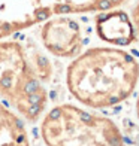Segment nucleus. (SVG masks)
<instances>
[{
    "label": "nucleus",
    "mask_w": 139,
    "mask_h": 146,
    "mask_svg": "<svg viewBox=\"0 0 139 146\" xmlns=\"http://www.w3.org/2000/svg\"><path fill=\"white\" fill-rule=\"evenodd\" d=\"M139 85V60L120 46H91L72 58L66 87L78 103L106 110L126 102Z\"/></svg>",
    "instance_id": "1"
},
{
    "label": "nucleus",
    "mask_w": 139,
    "mask_h": 146,
    "mask_svg": "<svg viewBox=\"0 0 139 146\" xmlns=\"http://www.w3.org/2000/svg\"><path fill=\"white\" fill-rule=\"evenodd\" d=\"M54 64L43 48L17 35L0 40V100L27 122L42 118L49 104Z\"/></svg>",
    "instance_id": "2"
},
{
    "label": "nucleus",
    "mask_w": 139,
    "mask_h": 146,
    "mask_svg": "<svg viewBox=\"0 0 139 146\" xmlns=\"http://www.w3.org/2000/svg\"><path fill=\"white\" fill-rule=\"evenodd\" d=\"M41 137L45 146H126L123 131L111 118L74 103L45 112Z\"/></svg>",
    "instance_id": "3"
},
{
    "label": "nucleus",
    "mask_w": 139,
    "mask_h": 146,
    "mask_svg": "<svg viewBox=\"0 0 139 146\" xmlns=\"http://www.w3.org/2000/svg\"><path fill=\"white\" fill-rule=\"evenodd\" d=\"M39 40L49 55L72 60L84 48L85 31L76 15H55L41 24Z\"/></svg>",
    "instance_id": "4"
},
{
    "label": "nucleus",
    "mask_w": 139,
    "mask_h": 146,
    "mask_svg": "<svg viewBox=\"0 0 139 146\" xmlns=\"http://www.w3.org/2000/svg\"><path fill=\"white\" fill-rule=\"evenodd\" d=\"M58 15L55 0H0V40Z\"/></svg>",
    "instance_id": "5"
},
{
    "label": "nucleus",
    "mask_w": 139,
    "mask_h": 146,
    "mask_svg": "<svg viewBox=\"0 0 139 146\" xmlns=\"http://www.w3.org/2000/svg\"><path fill=\"white\" fill-rule=\"evenodd\" d=\"M96 35L102 42L112 46H130L135 43V29L130 15L124 9L115 8L96 14Z\"/></svg>",
    "instance_id": "6"
},
{
    "label": "nucleus",
    "mask_w": 139,
    "mask_h": 146,
    "mask_svg": "<svg viewBox=\"0 0 139 146\" xmlns=\"http://www.w3.org/2000/svg\"><path fill=\"white\" fill-rule=\"evenodd\" d=\"M0 146H33L24 119L0 100Z\"/></svg>",
    "instance_id": "7"
},
{
    "label": "nucleus",
    "mask_w": 139,
    "mask_h": 146,
    "mask_svg": "<svg viewBox=\"0 0 139 146\" xmlns=\"http://www.w3.org/2000/svg\"><path fill=\"white\" fill-rule=\"evenodd\" d=\"M129 0H61L66 15L100 14L126 5Z\"/></svg>",
    "instance_id": "8"
},
{
    "label": "nucleus",
    "mask_w": 139,
    "mask_h": 146,
    "mask_svg": "<svg viewBox=\"0 0 139 146\" xmlns=\"http://www.w3.org/2000/svg\"><path fill=\"white\" fill-rule=\"evenodd\" d=\"M129 15H130L132 24H133V29H135V43L139 48V0H135V5Z\"/></svg>",
    "instance_id": "9"
},
{
    "label": "nucleus",
    "mask_w": 139,
    "mask_h": 146,
    "mask_svg": "<svg viewBox=\"0 0 139 146\" xmlns=\"http://www.w3.org/2000/svg\"><path fill=\"white\" fill-rule=\"evenodd\" d=\"M135 112H136V118L139 121V91H138V96H136V103H135Z\"/></svg>",
    "instance_id": "10"
}]
</instances>
